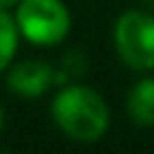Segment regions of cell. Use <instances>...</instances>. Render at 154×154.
<instances>
[{
  "mask_svg": "<svg viewBox=\"0 0 154 154\" xmlns=\"http://www.w3.org/2000/svg\"><path fill=\"white\" fill-rule=\"evenodd\" d=\"M51 111L58 128L77 142H94L108 128L106 101L99 91L84 84H70L60 89L53 96Z\"/></svg>",
  "mask_w": 154,
  "mask_h": 154,
  "instance_id": "cell-1",
  "label": "cell"
},
{
  "mask_svg": "<svg viewBox=\"0 0 154 154\" xmlns=\"http://www.w3.org/2000/svg\"><path fill=\"white\" fill-rule=\"evenodd\" d=\"M17 29L36 46H55L70 31V12L60 0H19Z\"/></svg>",
  "mask_w": 154,
  "mask_h": 154,
  "instance_id": "cell-2",
  "label": "cell"
},
{
  "mask_svg": "<svg viewBox=\"0 0 154 154\" xmlns=\"http://www.w3.org/2000/svg\"><path fill=\"white\" fill-rule=\"evenodd\" d=\"M118 58L132 70H154V17L142 10H128L113 29Z\"/></svg>",
  "mask_w": 154,
  "mask_h": 154,
  "instance_id": "cell-3",
  "label": "cell"
},
{
  "mask_svg": "<svg viewBox=\"0 0 154 154\" xmlns=\"http://www.w3.org/2000/svg\"><path fill=\"white\" fill-rule=\"evenodd\" d=\"M53 77H55V72H53V67L48 63L22 60V63H17V65L10 67V72H7V87L12 91H17L19 96L36 99L46 89H51Z\"/></svg>",
  "mask_w": 154,
  "mask_h": 154,
  "instance_id": "cell-4",
  "label": "cell"
},
{
  "mask_svg": "<svg viewBox=\"0 0 154 154\" xmlns=\"http://www.w3.org/2000/svg\"><path fill=\"white\" fill-rule=\"evenodd\" d=\"M128 116L137 125H154V77H142L130 89Z\"/></svg>",
  "mask_w": 154,
  "mask_h": 154,
  "instance_id": "cell-5",
  "label": "cell"
},
{
  "mask_svg": "<svg viewBox=\"0 0 154 154\" xmlns=\"http://www.w3.org/2000/svg\"><path fill=\"white\" fill-rule=\"evenodd\" d=\"M17 22L10 17L7 7H0V72L10 65L14 51H17Z\"/></svg>",
  "mask_w": 154,
  "mask_h": 154,
  "instance_id": "cell-6",
  "label": "cell"
},
{
  "mask_svg": "<svg viewBox=\"0 0 154 154\" xmlns=\"http://www.w3.org/2000/svg\"><path fill=\"white\" fill-rule=\"evenodd\" d=\"M19 0H0V7H12V5H17Z\"/></svg>",
  "mask_w": 154,
  "mask_h": 154,
  "instance_id": "cell-7",
  "label": "cell"
},
{
  "mask_svg": "<svg viewBox=\"0 0 154 154\" xmlns=\"http://www.w3.org/2000/svg\"><path fill=\"white\" fill-rule=\"evenodd\" d=\"M2 125H5V111H2V106H0V130H2Z\"/></svg>",
  "mask_w": 154,
  "mask_h": 154,
  "instance_id": "cell-8",
  "label": "cell"
}]
</instances>
